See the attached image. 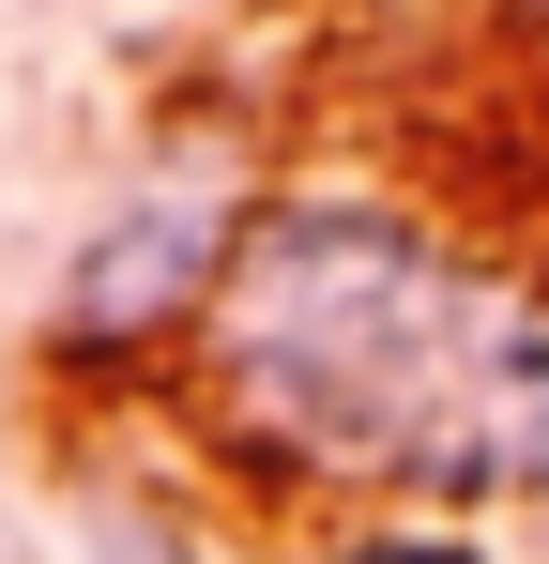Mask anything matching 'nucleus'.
Returning a JSON list of instances; mask_svg holds the SVG:
<instances>
[{"instance_id":"nucleus-1","label":"nucleus","mask_w":549,"mask_h":564,"mask_svg":"<svg viewBox=\"0 0 549 564\" xmlns=\"http://www.w3.org/2000/svg\"><path fill=\"white\" fill-rule=\"evenodd\" d=\"M198 443L305 503H549V275L397 184H274L183 336Z\"/></svg>"},{"instance_id":"nucleus-3","label":"nucleus","mask_w":549,"mask_h":564,"mask_svg":"<svg viewBox=\"0 0 549 564\" xmlns=\"http://www.w3.org/2000/svg\"><path fill=\"white\" fill-rule=\"evenodd\" d=\"M305 564H504L473 519H412V503H366V519H336Z\"/></svg>"},{"instance_id":"nucleus-4","label":"nucleus","mask_w":549,"mask_h":564,"mask_svg":"<svg viewBox=\"0 0 549 564\" xmlns=\"http://www.w3.org/2000/svg\"><path fill=\"white\" fill-rule=\"evenodd\" d=\"M77 534H92V564H214V550L169 519V503H138V488H92V519H77Z\"/></svg>"},{"instance_id":"nucleus-2","label":"nucleus","mask_w":549,"mask_h":564,"mask_svg":"<svg viewBox=\"0 0 549 564\" xmlns=\"http://www.w3.org/2000/svg\"><path fill=\"white\" fill-rule=\"evenodd\" d=\"M260 153L229 138V122H183L169 153L138 169V184L92 214V245L62 260V305H46V367H169L183 336L214 321V290L245 260V229H260Z\"/></svg>"}]
</instances>
